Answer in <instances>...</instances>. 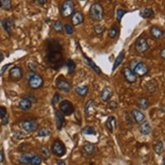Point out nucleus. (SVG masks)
<instances>
[{"label":"nucleus","mask_w":165,"mask_h":165,"mask_svg":"<svg viewBox=\"0 0 165 165\" xmlns=\"http://www.w3.org/2000/svg\"><path fill=\"white\" fill-rule=\"evenodd\" d=\"M44 60L45 64L53 70H58L59 68L63 66V47L58 39H47V42H46V56Z\"/></svg>","instance_id":"obj_1"},{"label":"nucleus","mask_w":165,"mask_h":165,"mask_svg":"<svg viewBox=\"0 0 165 165\" xmlns=\"http://www.w3.org/2000/svg\"><path fill=\"white\" fill-rule=\"evenodd\" d=\"M26 80H28V85L32 89H39L44 85V79L41 75L36 73V72H28Z\"/></svg>","instance_id":"obj_2"},{"label":"nucleus","mask_w":165,"mask_h":165,"mask_svg":"<svg viewBox=\"0 0 165 165\" xmlns=\"http://www.w3.org/2000/svg\"><path fill=\"white\" fill-rule=\"evenodd\" d=\"M89 15H90V18L93 21H100L104 16V11L103 7L100 3L94 2L93 4L90 6V9H89Z\"/></svg>","instance_id":"obj_3"},{"label":"nucleus","mask_w":165,"mask_h":165,"mask_svg":"<svg viewBox=\"0 0 165 165\" xmlns=\"http://www.w3.org/2000/svg\"><path fill=\"white\" fill-rule=\"evenodd\" d=\"M21 126L26 133H32L38 129L39 122L36 118H25L21 122Z\"/></svg>","instance_id":"obj_4"},{"label":"nucleus","mask_w":165,"mask_h":165,"mask_svg":"<svg viewBox=\"0 0 165 165\" xmlns=\"http://www.w3.org/2000/svg\"><path fill=\"white\" fill-rule=\"evenodd\" d=\"M150 46L149 43H148L147 38H145L144 36H141L140 38H138L136 41V44H135V49L136 51L139 53V54H144L145 52H147L149 50Z\"/></svg>","instance_id":"obj_5"},{"label":"nucleus","mask_w":165,"mask_h":165,"mask_svg":"<svg viewBox=\"0 0 165 165\" xmlns=\"http://www.w3.org/2000/svg\"><path fill=\"white\" fill-rule=\"evenodd\" d=\"M74 13V2L72 0H66L62 3L61 15L63 17H69Z\"/></svg>","instance_id":"obj_6"},{"label":"nucleus","mask_w":165,"mask_h":165,"mask_svg":"<svg viewBox=\"0 0 165 165\" xmlns=\"http://www.w3.org/2000/svg\"><path fill=\"white\" fill-rule=\"evenodd\" d=\"M52 152L54 153L56 156L63 157L66 154V146L61 140H55L54 143L52 145Z\"/></svg>","instance_id":"obj_7"},{"label":"nucleus","mask_w":165,"mask_h":165,"mask_svg":"<svg viewBox=\"0 0 165 165\" xmlns=\"http://www.w3.org/2000/svg\"><path fill=\"white\" fill-rule=\"evenodd\" d=\"M134 71V73L137 75V76H145V75L148 74L149 72V67L144 63V62H137V63L134 64V68L132 69Z\"/></svg>","instance_id":"obj_8"},{"label":"nucleus","mask_w":165,"mask_h":165,"mask_svg":"<svg viewBox=\"0 0 165 165\" xmlns=\"http://www.w3.org/2000/svg\"><path fill=\"white\" fill-rule=\"evenodd\" d=\"M56 86L61 91L64 92H69L72 89V85L68 80H66L64 76H59L56 80Z\"/></svg>","instance_id":"obj_9"},{"label":"nucleus","mask_w":165,"mask_h":165,"mask_svg":"<svg viewBox=\"0 0 165 165\" xmlns=\"http://www.w3.org/2000/svg\"><path fill=\"white\" fill-rule=\"evenodd\" d=\"M22 75H24V70L19 66H13L9 70V78L12 81H19L22 78Z\"/></svg>","instance_id":"obj_10"},{"label":"nucleus","mask_w":165,"mask_h":165,"mask_svg":"<svg viewBox=\"0 0 165 165\" xmlns=\"http://www.w3.org/2000/svg\"><path fill=\"white\" fill-rule=\"evenodd\" d=\"M123 76L128 83H135L137 81V75L134 73V71L132 70L130 67H124L123 68Z\"/></svg>","instance_id":"obj_11"},{"label":"nucleus","mask_w":165,"mask_h":165,"mask_svg":"<svg viewBox=\"0 0 165 165\" xmlns=\"http://www.w3.org/2000/svg\"><path fill=\"white\" fill-rule=\"evenodd\" d=\"M61 111V114H63L65 115H71L74 113V107L72 104V102L69 100H63L60 103V107H59Z\"/></svg>","instance_id":"obj_12"},{"label":"nucleus","mask_w":165,"mask_h":165,"mask_svg":"<svg viewBox=\"0 0 165 165\" xmlns=\"http://www.w3.org/2000/svg\"><path fill=\"white\" fill-rule=\"evenodd\" d=\"M132 118H133V121L135 122V123H138V124H142L145 122V118H146V117H145V114L142 113L141 111L139 110H133L132 111Z\"/></svg>","instance_id":"obj_13"},{"label":"nucleus","mask_w":165,"mask_h":165,"mask_svg":"<svg viewBox=\"0 0 165 165\" xmlns=\"http://www.w3.org/2000/svg\"><path fill=\"white\" fill-rule=\"evenodd\" d=\"M54 114H55L56 126H57V129H58V130H61V129L63 128V127H64V125H65V118H64V115L62 114L59 111H57V110H55Z\"/></svg>","instance_id":"obj_14"},{"label":"nucleus","mask_w":165,"mask_h":165,"mask_svg":"<svg viewBox=\"0 0 165 165\" xmlns=\"http://www.w3.org/2000/svg\"><path fill=\"white\" fill-rule=\"evenodd\" d=\"M150 34L152 36V38L155 39H160L163 37L164 32L162 28H160L159 26H152L150 28Z\"/></svg>","instance_id":"obj_15"},{"label":"nucleus","mask_w":165,"mask_h":165,"mask_svg":"<svg viewBox=\"0 0 165 165\" xmlns=\"http://www.w3.org/2000/svg\"><path fill=\"white\" fill-rule=\"evenodd\" d=\"M83 61H84V63L86 64V65H88L89 67H90L92 70H93L95 73L96 74H98V75H100L101 74V70H100V68L98 67V66L94 63L93 61L91 60L90 58H88V57H85V56H83Z\"/></svg>","instance_id":"obj_16"},{"label":"nucleus","mask_w":165,"mask_h":165,"mask_svg":"<svg viewBox=\"0 0 165 165\" xmlns=\"http://www.w3.org/2000/svg\"><path fill=\"white\" fill-rule=\"evenodd\" d=\"M32 105V101H29L28 98H25V97H22L18 102V107L24 111H28L31 110Z\"/></svg>","instance_id":"obj_17"},{"label":"nucleus","mask_w":165,"mask_h":165,"mask_svg":"<svg viewBox=\"0 0 165 165\" xmlns=\"http://www.w3.org/2000/svg\"><path fill=\"white\" fill-rule=\"evenodd\" d=\"M84 21V16L80 11H76L72 14V24L74 25H79L83 24Z\"/></svg>","instance_id":"obj_18"},{"label":"nucleus","mask_w":165,"mask_h":165,"mask_svg":"<svg viewBox=\"0 0 165 165\" xmlns=\"http://www.w3.org/2000/svg\"><path fill=\"white\" fill-rule=\"evenodd\" d=\"M105 127H107L108 132L113 133V132L114 131L115 127H117V118H115L114 115H111V117H108L107 122H105Z\"/></svg>","instance_id":"obj_19"},{"label":"nucleus","mask_w":165,"mask_h":165,"mask_svg":"<svg viewBox=\"0 0 165 165\" xmlns=\"http://www.w3.org/2000/svg\"><path fill=\"white\" fill-rule=\"evenodd\" d=\"M113 96V90L108 87H105L102 89V91L100 92V98L103 102H107L111 99V97Z\"/></svg>","instance_id":"obj_20"},{"label":"nucleus","mask_w":165,"mask_h":165,"mask_svg":"<svg viewBox=\"0 0 165 165\" xmlns=\"http://www.w3.org/2000/svg\"><path fill=\"white\" fill-rule=\"evenodd\" d=\"M12 21L10 18H4L3 21H1V24H2V28H4V31L7 32L8 36H11V32H12Z\"/></svg>","instance_id":"obj_21"},{"label":"nucleus","mask_w":165,"mask_h":165,"mask_svg":"<svg viewBox=\"0 0 165 165\" xmlns=\"http://www.w3.org/2000/svg\"><path fill=\"white\" fill-rule=\"evenodd\" d=\"M95 149H96V147H95L94 144L86 143L83 147H82V152H83L84 155L89 156V155H92L95 152Z\"/></svg>","instance_id":"obj_22"},{"label":"nucleus","mask_w":165,"mask_h":165,"mask_svg":"<svg viewBox=\"0 0 165 165\" xmlns=\"http://www.w3.org/2000/svg\"><path fill=\"white\" fill-rule=\"evenodd\" d=\"M35 153L32 152H25V153H22L19 157V162L22 163V164H28L31 162L32 158L35 156Z\"/></svg>","instance_id":"obj_23"},{"label":"nucleus","mask_w":165,"mask_h":165,"mask_svg":"<svg viewBox=\"0 0 165 165\" xmlns=\"http://www.w3.org/2000/svg\"><path fill=\"white\" fill-rule=\"evenodd\" d=\"M139 131L142 135H149L151 133V126L148 122H144L139 126Z\"/></svg>","instance_id":"obj_24"},{"label":"nucleus","mask_w":165,"mask_h":165,"mask_svg":"<svg viewBox=\"0 0 165 165\" xmlns=\"http://www.w3.org/2000/svg\"><path fill=\"white\" fill-rule=\"evenodd\" d=\"M88 90H89V88H88L87 85H81V86H77L76 88H75V92H76V94H78L79 96H81V97L87 95Z\"/></svg>","instance_id":"obj_25"},{"label":"nucleus","mask_w":165,"mask_h":165,"mask_svg":"<svg viewBox=\"0 0 165 165\" xmlns=\"http://www.w3.org/2000/svg\"><path fill=\"white\" fill-rule=\"evenodd\" d=\"M137 104L142 110H147V108L149 107V100H148V98L146 97H140L138 98Z\"/></svg>","instance_id":"obj_26"},{"label":"nucleus","mask_w":165,"mask_h":165,"mask_svg":"<svg viewBox=\"0 0 165 165\" xmlns=\"http://www.w3.org/2000/svg\"><path fill=\"white\" fill-rule=\"evenodd\" d=\"M94 100L93 99H89L86 104H85V107H84V111H85V114L86 115H89L92 111L94 110Z\"/></svg>","instance_id":"obj_27"},{"label":"nucleus","mask_w":165,"mask_h":165,"mask_svg":"<svg viewBox=\"0 0 165 165\" xmlns=\"http://www.w3.org/2000/svg\"><path fill=\"white\" fill-rule=\"evenodd\" d=\"M125 58V51H122L120 54H118V56L117 58H115V60L114 62V66H113V71H114L115 69H117L118 66H120L122 64V62H123Z\"/></svg>","instance_id":"obj_28"},{"label":"nucleus","mask_w":165,"mask_h":165,"mask_svg":"<svg viewBox=\"0 0 165 165\" xmlns=\"http://www.w3.org/2000/svg\"><path fill=\"white\" fill-rule=\"evenodd\" d=\"M141 17L143 18H150L154 16V10L152 8H145L144 10H142L141 13H140Z\"/></svg>","instance_id":"obj_29"},{"label":"nucleus","mask_w":165,"mask_h":165,"mask_svg":"<svg viewBox=\"0 0 165 165\" xmlns=\"http://www.w3.org/2000/svg\"><path fill=\"white\" fill-rule=\"evenodd\" d=\"M163 150H164V143L162 141H158L154 146L155 153H156L157 155H160V154H162Z\"/></svg>","instance_id":"obj_30"},{"label":"nucleus","mask_w":165,"mask_h":165,"mask_svg":"<svg viewBox=\"0 0 165 165\" xmlns=\"http://www.w3.org/2000/svg\"><path fill=\"white\" fill-rule=\"evenodd\" d=\"M50 135H51V129L48 127H44L38 131L39 137H48V136H50Z\"/></svg>","instance_id":"obj_31"},{"label":"nucleus","mask_w":165,"mask_h":165,"mask_svg":"<svg viewBox=\"0 0 165 165\" xmlns=\"http://www.w3.org/2000/svg\"><path fill=\"white\" fill-rule=\"evenodd\" d=\"M66 65H67V67H68L69 74L72 75L75 72V70H76V64H75V62L73 60H71V59H69V60H67Z\"/></svg>","instance_id":"obj_32"},{"label":"nucleus","mask_w":165,"mask_h":165,"mask_svg":"<svg viewBox=\"0 0 165 165\" xmlns=\"http://www.w3.org/2000/svg\"><path fill=\"white\" fill-rule=\"evenodd\" d=\"M82 133L84 135H96V131H95V129L91 126H87L82 129Z\"/></svg>","instance_id":"obj_33"},{"label":"nucleus","mask_w":165,"mask_h":165,"mask_svg":"<svg viewBox=\"0 0 165 165\" xmlns=\"http://www.w3.org/2000/svg\"><path fill=\"white\" fill-rule=\"evenodd\" d=\"M53 28H54L55 32H61L62 31H64V25H63V24H62L61 21H56L54 22V24H53Z\"/></svg>","instance_id":"obj_34"},{"label":"nucleus","mask_w":165,"mask_h":165,"mask_svg":"<svg viewBox=\"0 0 165 165\" xmlns=\"http://www.w3.org/2000/svg\"><path fill=\"white\" fill-rule=\"evenodd\" d=\"M1 7L5 10H10L12 8V2L10 0H2L1 1Z\"/></svg>","instance_id":"obj_35"},{"label":"nucleus","mask_w":165,"mask_h":165,"mask_svg":"<svg viewBox=\"0 0 165 165\" xmlns=\"http://www.w3.org/2000/svg\"><path fill=\"white\" fill-rule=\"evenodd\" d=\"M118 35V28L114 25L111 26L110 28V31H108V36H110V38L114 39V38H117Z\"/></svg>","instance_id":"obj_36"},{"label":"nucleus","mask_w":165,"mask_h":165,"mask_svg":"<svg viewBox=\"0 0 165 165\" xmlns=\"http://www.w3.org/2000/svg\"><path fill=\"white\" fill-rule=\"evenodd\" d=\"M39 153L42 154V156L44 158H49L50 157V151H49V149L46 146H42L41 148H39Z\"/></svg>","instance_id":"obj_37"},{"label":"nucleus","mask_w":165,"mask_h":165,"mask_svg":"<svg viewBox=\"0 0 165 165\" xmlns=\"http://www.w3.org/2000/svg\"><path fill=\"white\" fill-rule=\"evenodd\" d=\"M41 163H42V158L37 154L32 158L31 162H29V164H32V165H39Z\"/></svg>","instance_id":"obj_38"},{"label":"nucleus","mask_w":165,"mask_h":165,"mask_svg":"<svg viewBox=\"0 0 165 165\" xmlns=\"http://www.w3.org/2000/svg\"><path fill=\"white\" fill-rule=\"evenodd\" d=\"M127 11L125 10V9H122V8H118L117 10V21L118 22H121L122 18H123V16L126 14Z\"/></svg>","instance_id":"obj_39"},{"label":"nucleus","mask_w":165,"mask_h":165,"mask_svg":"<svg viewBox=\"0 0 165 165\" xmlns=\"http://www.w3.org/2000/svg\"><path fill=\"white\" fill-rule=\"evenodd\" d=\"M146 87H147V90L149 92H154L156 90V83H155L154 81H150L147 83Z\"/></svg>","instance_id":"obj_40"},{"label":"nucleus","mask_w":165,"mask_h":165,"mask_svg":"<svg viewBox=\"0 0 165 165\" xmlns=\"http://www.w3.org/2000/svg\"><path fill=\"white\" fill-rule=\"evenodd\" d=\"M93 29H94V32L96 35H100V34H102V32H104L105 28L103 25H101V24H96V25H94Z\"/></svg>","instance_id":"obj_41"},{"label":"nucleus","mask_w":165,"mask_h":165,"mask_svg":"<svg viewBox=\"0 0 165 165\" xmlns=\"http://www.w3.org/2000/svg\"><path fill=\"white\" fill-rule=\"evenodd\" d=\"M64 31L68 36H71V35H73L74 28H73V26H71L70 24H65L64 25Z\"/></svg>","instance_id":"obj_42"},{"label":"nucleus","mask_w":165,"mask_h":165,"mask_svg":"<svg viewBox=\"0 0 165 165\" xmlns=\"http://www.w3.org/2000/svg\"><path fill=\"white\" fill-rule=\"evenodd\" d=\"M61 100H63V97H62L60 94L56 93V94L54 95V97H53V99H52V104L58 103V102H60Z\"/></svg>","instance_id":"obj_43"},{"label":"nucleus","mask_w":165,"mask_h":165,"mask_svg":"<svg viewBox=\"0 0 165 165\" xmlns=\"http://www.w3.org/2000/svg\"><path fill=\"white\" fill-rule=\"evenodd\" d=\"M13 136H14V138H16V139H18V140L24 139V138H25V135L24 133H21V132H18V131L14 132V133H13Z\"/></svg>","instance_id":"obj_44"},{"label":"nucleus","mask_w":165,"mask_h":165,"mask_svg":"<svg viewBox=\"0 0 165 165\" xmlns=\"http://www.w3.org/2000/svg\"><path fill=\"white\" fill-rule=\"evenodd\" d=\"M24 97L28 98V99L29 101H32V103H34V102L37 101V97H36L35 95H34V94H32V93H26Z\"/></svg>","instance_id":"obj_45"},{"label":"nucleus","mask_w":165,"mask_h":165,"mask_svg":"<svg viewBox=\"0 0 165 165\" xmlns=\"http://www.w3.org/2000/svg\"><path fill=\"white\" fill-rule=\"evenodd\" d=\"M28 68H29V70H31L32 72H36V70H37V68H38V65L35 63V62H28Z\"/></svg>","instance_id":"obj_46"},{"label":"nucleus","mask_w":165,"mask_h":165,"mask_svg":"<svg viewBox=\"0 0 165 165\" xmlns=\"http://www.w3.org/2000/svg\"><path fill=\"white\" fill-rule=\"evenodd\" d=\"M6 114H7V110H6V107H0V118L6 117Z\"/></svg>","instance_id":"obj_47"},{"label":"nucleus","mask_w":165,"mask_h":165,"mask_svg":"<svg viewBox=\"0 0 165 165\" xmlns=\"http://www.w3.org/2000/svg\"><path fill=\"white\" fill-rule=\"evenodd\" d=\"M108 107L111 108V110H115V108L118 107V103L115 101H111L110 102V105H108Z\"/></svg>","instance_id":"obj_48"},{"label":"nucleus","mask_w":165,"mask_h":165,"mask_svg":"<svg viewBox=\"0 0 165 165\" xmlns=\"http://www.w3.org/2000/svg\"><path fill=\"white\" fill-rule=\"evenodd\" d=\"M8 117H4V118H2V122H1V124H2V126H6V125L8 124Z\"/></svg>","instance_id":"obj_49"},{"label":"nucleus","mask_w":165,"mask_h":165,"mask_svg":"<svg viewBox=\"0 0 165 165\" xmlns=\"http://www.w3.org/2000/svg\"><path fill=\"white\" fill-rule=\"evenodd\" d=\"M4 161V153L3 151H0V163H2Z\"/></svg>","instance_id":"obj_50"},{"label":"nucleus","mask_w":165,"mask_h":165,"mask_svg":"<svg viewBox=\"0 0 165 165\" xmlns=\"http://www.w3.org/2000/svg\"><path fill=\"white\" fill-rule=\"evenodd\" d=\"M160 57L165 60V48L163 49V50H161V52H160Z\"/></svg>","instance_id":"obj_51"},{"label":"nucleus","mask_w":165,"mask_h":165,"mask_svg":"<svg viewBox=\"0 0 165 165\" xmlns=\"http://www.w3.org/2000/svg\"><path fill=\"white\" fill-rule=\"evenodd\" d=\"M37 4H41V5H44L47 3V1H45V0H38V1H36Z\"/></svg>","instance_id":"obj_52"},{"label":"nucleus","mask_w":165,"mask_h":165,"mask_svg":"<svg viewBox=\"0 0 165 165\" xmlns=\"http://www.w3.org/2000/svg\"><path fill=\"white\" fill-rule=\"evenodd\" d=\"M9 67V64H6L5 66H3V68L1 69V74H3V73H4V71L6 70V69H7Z\"/></svg>","instance_id":"obj_53"},{"label":"nucleus","mask_w":165,"mask_h":165,"mask_svg":"<svg viewBox=\"0 0 165 165\" xmlns=\"http://www.w3.org/2000/svg\"><path fill=\"white\" fill-rule=\"evenodd\" d=\"M3 59H4V56H3V53L0 51V62H2Z\"/></svg>","instance_id":"obj_54"},{"label":"nucleus","mask_w":165,"mask_h":165,"mask_svg":"<svg viewBox=\"0 0 165 165\" xmlns=\"http://www.w3.org/2000/svg\"><path fill=\"white\" fill-rule=\"evenodd\" d=\"M57 165H66V163H65V161H58L57 162Z\"/></svg>","instance_id":"obj_55"},{"label":"nucleus","mask_w":165,"mask_h":165,"mask_svg":"<svg viewBox=\"0 0 165 165\" xmlns=\"http://www.w3.org/2000/svg\"><path fill=\"white\" fill-rule=\"evenodd\" d=\"M162 165H165V158H164L163 161H162Z\"/></svg>","instance_id":"obj_56"},{"label":"nucleus","mask_w":165,"mask_h":165,"mask_svg":"<svg viewBox=\"0 0 165 165\" xmlns=\"http://www.w3.org/2000/svg\"><path fill=\"white\" fill-rule=\"evenodd\" d=\"M0 8H1V1H0Z\"/></svg>","instance_id":"obj_57"}]
</instances>
